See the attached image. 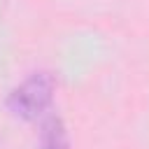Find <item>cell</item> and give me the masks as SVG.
Here are the masks:
<instances>
[{"label": "cell", "instance_id": "7a4b0ae2", "mask_svg": "<svg viewBox=\"0 0 149 149\" xmlns=\"http://www.w3.org/2000/svg\"><path fill=\"white\" fill-rule=\"evenodd\" d=\"M44 149H65V133L56 119H51L44 126Z\"/></svg>", "mask_w": 149, "mask_h": 149}, {"label": "cell", "instance_id": "6da1fadb", "mask_svg": "<svg viewBox=\"0 0 149 149\" xmlns=\"http://www.w3.org/2000/svg\"><path fill=\"white\" fill-rule=\"evenodd\" d=\"M51 91H54V79L49 74H44V72L33 74L9 95V107L14 109V114H19L23 119H35L37 114H42L49 107Z\"/></svg>", "mask_w": 149, "mask_h": 149}]
</instances>
